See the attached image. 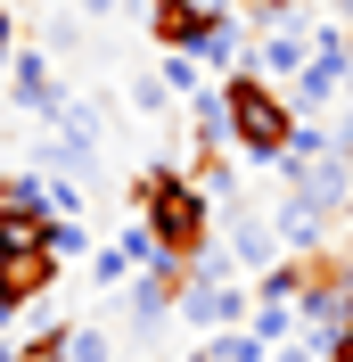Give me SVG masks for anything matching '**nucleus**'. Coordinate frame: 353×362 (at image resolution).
Here are the masks:
<instances>
[{"instance_id":"nucleus-1","label":"nucleus","mask_w":353,"mask_h":362,"mask_svg":"<svg viewBox=\"0 0 353 362\" xmlns=\"http://www.w3.org/2000/svg\"><path fill=\"white\" fill-rule=\"evenodd\" d=\"M140 198V223L156 230V247L173 255V264H198L214 247V198L198 189V173H181V165H156L148 181H132Z\"/></svg>"},{"instance_id":"nucleus-19","label":"nucleus","mask_w":353,"mask_h":362,"mask_svg":"<svg viewBox=\"0 0 353 362\" xmlns=\"http://www.w3.org/2000/svg\"><path fill=\"white\" fill-rule=\"evenodd\" d=\"M17 49H25V42H17V17H8V0H0V66H8Z\"/></svg>"},{"instance_id":"nucleus-20","label":"nucleus","mask_w":353,"mask_h":362,"mask_svg":"<svg viewBox=\"0 0 353 362\" xmlns=\"http://www.w3.org/2000/svg\"><path fill=\"white\" fill-rule=\"evenodd\" d=\"M329 362H353V321H345V338L329 346Z\"/></svg>"},{"instance_id":"nucleus-11","label":"nucleus","mask_w":353,"mask_h":362,"mask_svg":"<svg viewBox=\"0 0 353 362\" xmlns=\"http://www.w3.org/2000/svg\"><path fill=\"white\" fill-rule=\"evenodd\" d=\"M58 362H115V329H107V321H66Z\"/></svg>"},{"instance_id":"nucleus-13","label":"nucleus","mask_w":353,"mask_h":362,"mask_svg":"<svg viewBox=\"0 0 353 362\" xmlns=\"http://www.w3.org/2000/svg\"><path fill=\"white\" fill-rule=\"evenodd\" d=\"M189 362H263V346L246 338V329H214V338H198Z\"/></svg>"},{"instance_id":"nucleus-21","label":"nucleus","mask_w":353,"mask_h":362,"mask_svg":"<svg viewBox=\"0 0 353 362\" xmlns=\"http://www.w3.org/2000/svg\"><path fill=\"white\" fill-rule=\"evenodd\" d=\"M0 362H42V354H25V346H17V338H8V346H0Z\"/></svg>"},{"instance_id":"nucleus-4","label":"nucleus","mask_w":353,"mask_h":362,"mask_svg":"<svg viewBox=\"0 0 353 362\" xmlns=\"http://www.w3.org/2000/svg\"><path fill=\"white\" fill-rule=\"evenodd\" d=\"M246 313H255V288H239V280H198V272H189L181 321H189L198 338H214V329H246Z\"/></svg>"},{"instance_id":"nucleus-6","label":"nucleus","mask_w":353,"mask_h":362,"mask_svg":"<svg viewBox=\"0 0 353 362\" xmlns=\"http://www.w3.org/2000/svg\"><path fill=\"white\" fill-rule=\"evenodd\" d=\"M222 25V0H148V33L156 49H189L198 58V42Z\"/></svg>"},{"instance_id":"nucleus-24","label":"nucleus","mask_w":353,"mask_h":362,"mask_svg":"<svg viewBox=\"0 0 353 362\" xmlns=\"http://www.w3.org/2000/svg\"><path fill=\"white\" fill-rule=\"evenodd\" d=\"M345 305H353V272H345Z\"/></svg>"},{"instance_id":"nucleus-23","label":"nucleus","mask_w":353,"mask_h":362,"mask_svg":"<svg viewBox=\"0 0 353 362\" xmlns=\"http://www.w3.org/2000/svg\"><path fill=\"white\" fill-rule=\"evenodd\" d=\"M107 8H115V0H83V17H107Z\"/></svg>"},{"instance_id":"nucleus-22","label":"nucleus","mask_w":353,"mask_h":362,"mask_svg":"<svg viewBox=\"0 0 353 362\" xmlns=\"http://www.w3.org/2000/svg\"><path fill=\"white\" fill-rule=\"evenodd\" d=\"M246 8H271V17H280V8H296V0H246Z\"/></svg>"},{"instance_id":"nucleus-14","label":"nucleus","mask_w":353,"mask_h":362,"mask_svg":"<svg viewBox=\"0 0 353 362\" xmlns=\"http://www.w3.org/2000/svg\"><path fill=\"white\" fill-rule=\"evenodd\" d=\"M156 74L173 83V99H205V90H214V83H205V66L189 58V49H164V66H156Z\"/></svg>"},{"instance_id":"nucleus-15","label":"nucleus","mask_w":353,"mask_h":362,"mask_svg":"<svg viewBox=\"0 0 353 362\" xmlns=\"http://www.w3.org/2000/svg\"><path fill=\"white\" fill-rule=\"evenodd\" d=\"M198 66H230V74H239V33H230V17L198 42Z\"/></svg>"},{"instance_id":"nucleus-10","label":"nucleus","mask_w":353,"mask_h":362,"mask_svg":"<svg viewBox=\"0 0 353 362\" xmlns=\"http://www.w3.org/2000/svg\"><path fill=\"white\" fill-rule=\"evenodd\" d=\"M296 329H304V313H296V305H255V313H246V338L263 346V354L296 346Z\"/></svg>"},{"instance_id":"nucleus-16","label":"nucleus","mask_w":353,"mask_h":362,"mask_svg":"<svg viewBox=\"0 0 353 362\" xmlns=\"http://www.w3.org/2000/svg\"><path fill=\"white\" fill-rule=\"evenodd\" d=\"M124 99H132V115H164V107H173V83H164V74H140Z\"/></svg>"},{"instance_id":"nucleus-8","label":"nucleus","mask_w":353,"mask_h":362,"mask_svg":"<svg viewBox=\"0 0 353 362\" xmlns=\"http://www.w3.org/2000/svg\"><path fill=\"white\" fill-rule=\"evenodd\" d=\"M246 66L263 74V83H280V90H296V74L312 66V33H263V42H255V58H246Z\"/></svg>"},{"instance_id":"nucleus-2","label":"nucleus","mask_w":353,"mask_h":362,"mask_svg":"<svg viewBox=\"0 0 353 362\" xmlns=\"http://www.w3.org/2000/svg\"><path fill=\"white\" fill-rule=\"evenodd\" d=\"M222 107H230V140H239L255 165H280L287 148H296V124H304V115L287 107V90H280V83H263L255 66L222 74Z\"/></svg>"},{"instance_id":"nucleus-5","label":"nucleus","mask_w":353,"mask_h":362,"mask_svg":"<svg viewBox=\"0 0 353 362\" xmlns=\"http://www.w3.org/2000/svg\"><path fill=\"white\" fill-rule=\"evenodd\" d=\"M49 288H58V255H49V247H33V255H8V264H0V329H8L17 313H33V305H42Z\"/></svg>"},{"instance_id":"nucleus-3","label":"nucleus","mask_w":353,"mask_h":362,"mask_svg":"<svg viewBox=\"0 0 353 362\" xmlns=\"http://www.w3.org/2000/svg\"><path fill=\"white\" fill-rule=\"evenodd\" d=\"M8 99H17V115H33V124H58L74 90L58 83V66H49V49H42V42H25L17 58H8Z\"/></svg>"},{"instance_id":"nucleus-17","label":"nucleus","mask_w":353,"mask_h":362,"mask_svg":"<svg viewBox=\"0 0 353 362\" xmlns=\"http://www.w3.org/2000/svg\"><path fill=\"white\" fill-rule=\"evenodd\" d=\"M90 280H99V288H124V280H132V255H124V247H99V255H90Z\"/></svg>"},{"instance_id":"nucleus-7","label":"nucleus","mask_w":353,"mask_h":362,"mask_svg":"<svg viewBox=\"0 0 353 362\" xmlns=\"http://www.w3.org/2000/svg\"><path fill=\"white\" fill-rule=\"evenodd\" d=\"M222 230H230L222 247L239 255V264L255 272V280H263V272L280 264V230H271V214H255V206H230V223H222Z\"/></svg>"},{"instance_id":"nucleus-12","label":"nucleus","mask_w":353,"mask_h":362,"mask_svg":"<svg viewBox=\"0 0 353 362\" xmlns=\"http://www.w3.org/2000/svg\"><path fill=\"white\" fill-rule=\"evenodd\" d=\"M49 132H66V140H83V148H99V140H107V107H99V99H66V115H58Z\"/></svg>"},{"instance_id":"nucleus-18","label":"nucleus","mask_w":353,"mask_h":362,"mask_svg":"<svg viewBox=\"0 0 353 362\" xmlns=\"http://www.w3.org/2000/svg\"><path fill=\"white\" fill-rule=\"evenodd\" d=\"M49 255H58V264L90 255V230H83V223H49Z\"/></svg>"},{"instance_id":"nucleus-9","label":"nucleus","mask_w":353,"mask_h":362,"mask_svg":"<svg viewBox=\"0 0 353 362\" xmlns=\"http://www.w3.org/2000/svg\"><path fill=\"white\" fill-rule=\"evenodd\" d=\"M49 223H58V214H17V206H0V264L49 247Z\"/></svg>"}]
</instances>
